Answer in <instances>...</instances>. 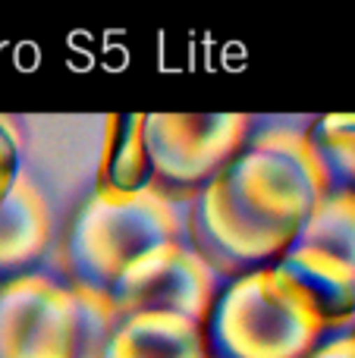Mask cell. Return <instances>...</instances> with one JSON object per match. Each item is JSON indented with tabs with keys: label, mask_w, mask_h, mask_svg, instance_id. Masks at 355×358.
Wrapping results in <instances>:
<instances>
[{
	"label": "cell",
	"mask_w": 355,
	"mask_h": 358,
	"mask_svg": "<svg viewBox=\"0 0 355 358\" xmlns=\"http://www.w3.org/2000/svg\"><path fill=\"white\" fill-rule=\"evenodd\" d=\"M324 198L302 129L261 126L211 185L189 198L186 239L220 280L283 258Z\"/></svg>",
	"instance_id": "cell-1"
},
{
	"label": "cell",
	"mask_w": 355,
	"mask_h": 358,
	"mask_svg": "<svg viewBox=\"0 0 355 358\" xmlns=\"http://www.w3.org/2000/svg\"><path fill=\"white\" fill-rule=\"evenodd\" d=\"M327 334L312 299L277 264L224 280L201 321L208 358H308Z\"/></svg>",
	"instance_id": "cell-2"
},
{
	"label": "cell",
	"mask_w": 355,
	"mask_h": 358,
	"mask_svg": "<svg viewBox=\"0 0 355 358\" xmlns=\"http://www.w3.org/2000/svg\"><path fill=\"white\" fill-rule=\"evenodd\" d=\"M173 239H186V220L170 198L154 189L138 195L92 189L63 236V280L104 299L138 255Z\"/></svg>",
	"instance_id": "cell-3"
},
{
	"label": "cell",
	"mask_w": 355,
	"mask_h": 358,
	"mask_svg": "<svg viewBox=\"0 0 355 358\" xmlns=\"http://www.w3.org/2000/svg\"><path fill=\"white\" fill-rule=\"evenodd\" d=\"M113 317L107 299L31 271L0 283V358H98Z\"/></svg>",
	"instance_id": "cell-4"
},
{
	"label": "cell",
	"mask_w": 355,
	"mask_h": 358,
	"mask_svg": "<svg viewBox=\"0 0 355 358\" xmlns=\"http://www.w3.org/2000/svg\"><path fill=\"white\" fill-rule=\"evenodd\" d=\"M249 113H145L151 189L192 198L224 173L255 132Z\"/></svg>",
	"instance_id": "cell-5"
},
{
	"label": "cell",
	"mask_w": 355,
	"mask_h": 358,
	"mask_svg": "<svg viewBox=\"0 0 355 358\" xmlns=\"http://www.w3.org/2000/svg\"><path fill=\"white\" fill-rule=\"evenodd\" d=\"M220 283L224 280L189 245V239H173L138 255L104 299L117 317L136 311H170L201 324Z\"/></svg>",
	"instance_id": "cell-6"
},
{
	"label": "cell",
	"mask_w": 355,
	"mask_h": 358,
	"mask_svg": "<svg viewBox=\"0 0 355 358\" xmlns=\"http://www.w3.org/2000/svg\"><path fill=\"white\" fill-rule=\"evenodd\" d=\"M54 239L50 204L29 173H19L0 201V283L31 273Z\"/></svg>",
	"instance_id": "cell-7"
},
{
	"label": "cell",
	"mask_w": 355,
	"mask_h": 358,
	"mask_svg": "<svg viewBox=\"0 0 355 358\" xmlns=\"http://www.w3.org/2000/svg\"><path fill=\"white\" fill-rule=\"evenodd\" d=\"M98 358H208L201 324L170 311L113 317Z\"/></svg>",
	"instance_id": "cell-8"
},
{
	"label": "cell",
	"mask_w": 355,
	"mask_h": 358,
	"mask_svg": "<svg viewBox=\"0 0 355 358\" xmlns=\"http://www.w3.org/2000/svg\"><path fill=\"white\" fill-rule=\"evenodd\" d=\"M113 195H138L151 189V157L145 145V113H113L101 155L98 185Z\"/></svg>",
	"instance_id": "cell-9"
},
{
	"label": "cell",
	"mask_w": 355,
	"mask_h": 358,
	"mask_svg": "<svg viewBox=\"0 0 355 358\" xmlns=\"http://www.w3.org/2000/svg\"><path fill=\"white\" fill-rule=\"evenodd\" d=\"M302 136L324 195L355 201V113H321Z\"/></svg>",
	"instance_id": "cell-10"
},
{
	"label": "cell",
	"mask_w": 355,
	"mask_h": 358,
	"mask_svg": "<svg viewBox=\"0 0 355 358\" xmlns=\"http://www.w3.org/2000/svg\"><path fill=\"white\" fill-rule=\"evenodd\" d=\"M293 242L331 252L355 267V201L324 195Z\"/></svg>",
	"instance_id": "cell-11"
},
{
	"label": "cell",
	"mask_w": 355,
	"mask_h": 358,
	"mask_svg": "<svg viewBox=\"0 0 355 358\" xmlns=\"http://www.w3.org/2000/svg\"><path fill=\"white\" fill-rule=\"evenodd\" d=\"M22 173V136L10 117H0V201Z\"/></svg>",
	"instance_id": "cell-12"
},
{
	"label": "cell",
	"mask_w": 355,
	"mask_h": 358,
	"mask_svg": "<svg viewBox=\"0 0 355 358\" xmlns=\"http://www.w3.org/2000/svg\"><path fill=\"white\" fill-rule=\"evenodd\" d=\"M308 358H355V330H331Z\"/></svg>",
	"instance_id": "cell-13"
},
{
	"label": "cell",
	"mask_w": 355,
	"mask_h": 358,
	"mask_svg": "<svg viewBox=\"0 0 355 358\" xmlns=\"http://www.w3.org/2000/svg\"><path fill=\"white\" fill-rule=\"evenodd\" d=\"M352 330H355V324H352Z\"/></svg>",
	"instance_id": "cell-14"
}]
</instances>
